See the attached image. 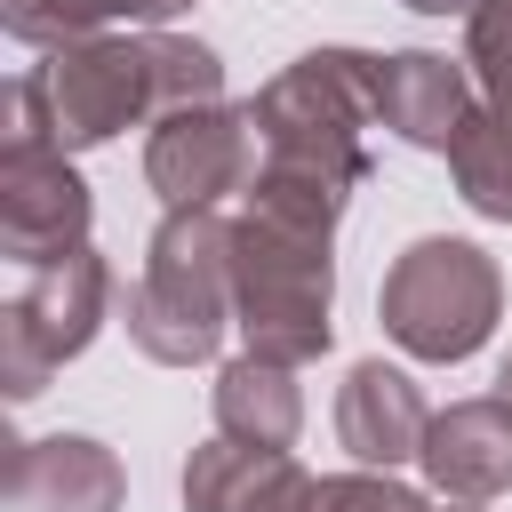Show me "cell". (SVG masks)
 I'll use <instances>...</instances> for the list:
<instances>
[{
  "label": "cell",
  "mask_w": 512,
  "mask_h": 512,
  "mask_svg": "<svg viewBox=\"0 0 512 512\" xmlns=\"http://www.w3.org/2000/svg\"><path fill=\"white\" fill-rule=\"evenodd\" d=\"M48 72V104H56V136L64 152H96L136 120L184 112V104H216L224 96V56L192 32H104V40H72L56 56H40Z\"/></svg>",
  "instance_id": "7a4b0ae2"
},
{
  "label": "cell",
  "mask_w": 512,
  "mask_h": 512,
  "mask_svg": "<svg viewBox=\"0 0 512 512\" xmlns=\"http://www.w3.org/2000/svg\"><path fill=\"white\" fill-rule=\"evenodd\" d=\"M96 200L72 168V152H32V160H0V256L16 272H40L72 248H88Z\"/></svg>",
  "instance_id": "ba28073f"
},
{
  "label": "cell",
  "mask_w": 512,
  "mask_h": 512,
  "mask_svg": "<svg viewBox=\"0 0 512 512\" xmlns=\"http://www.w3.org/2000/svg\"><path fill=\"white\" fill-rule=\"evenodd\" d=\"M304 512H432V504L416 488H400L392 472H328V480H312Z\"/></svg>",
  "instance_id": "ac0fdd59"
},
{
  "label": "cell",
  "mask_w": 512,
  "mask_h": 512,
  "mask_svg": "<svg viewBox=\"0 0 512 512\" xmlns=\"http://www.w3.org/2000/svg\"><path fill=\"white\" fill-rule=\"evenodd\" d=\"M120 312H128V344L144 360H160V368L216 360L224 328H232V216L224 208H168Z\"/></svg>",
  "instance_id": "3957f363"
},
{
  "label": "cell",
  "mask_w": 512,
  "mask_h": 512,
  "mask_svg": "<svg viewBox=\"0 0 512 512\" xmlns=\"http://www.w3.org/2000/svg\"><path fill=\"white\" fill-rule=\"evenodd\" d=\"M376 320L384 336L408 352V360H432V368H456L472 360L496 320H504V272L480 240H456V232H424L392 256L384 288H376Z\"/></svg>",
  "instance_id": "5b68a950"
},
{
  "label": "cell",
  "mask_w": 512,
  "mask_h": 512,
  "mask_svg": "<svg viewBox=\"0 0 512 512\" xmlns=\"http://www.w3.org/2000/svg\"><path fill=\"white\" fill-rule=\"evenodd\" d=\"M504 120H512V112H504Z\"/></svg>",
  "instance_id": "7402d4cb"
},
{
  "label": "cell",
  "mask_w": 512,
  "mask_h": 512,
  "mask_svg": "<svg viewBox=\"0 0 512 512\" xmlns=\"http://www.w3.org/2000/svg\"><path fill=\"white\" fill-rule=\"evenodd\" d=\"M32 152H64L56 136V104H48V72L24 64L8 80V128H0V160H32Z\"/></svg>",
  "instance_id": "e0dca14e"
},
{
  "label": "cell",
  "mask_w": 512,
  "mask_h": 512,
  "mask_svg": "<svg viewBox=\"0 0 512 512\" xmlns=\"http://www.w3.org/2000/svg\"><path fill=\"white\" fill-rule=\"evenodd\" d=\"M448 176H456V192H464L472 216L512 224V120L496 104H472V120L448 144Z\"/></svg>",
  "instance_id": "2e32d148"
},
{
  "label": "cell",
  "mask_w": 512,
  "mask_h": 512,
  "mask_svg": "<svg viewBox=\"0 0 512 512\" xmlns=\"http://www.w3.org/2000/svg\"><path fill=\"white\" fill-rule=\"evenodd\" d=\"M104 312H112V264L96 248H72V256L24 272V288L0 304V384H8V400H40L48 376L96 344Z\"/></svg>",
  "instance_id": "8992f818"
},
{
  "label": "cell",
  "mask_w": 512,
  "mask_h": 512,
  "mask_svg": "<svg viewBox=\"0 0 512 512\" xmlns=\"http://www.w3.org/2000/svg\"><path fill=\"white\" fill-rule=\"evenodd\" d=\"M496 400H512V360H504V368H496Z\"/></svg>",
  "instance_id": "ffe728a7"
},
{
  "label": "cell",
  "mask_w": 512,
  "mask_h": 512,
  "mask_svg": "<svg viewBox=\"0 0 512 512\" xmlns=\"http://www.w3.org/2000/svg\"><path fill=\"white\" fill-rule=\"evenodd\" d=\"M424 432H432V408L416 392L408 368L392 360H352V376L336 384V440L360 472H392V464H416L424 456Z\"/></svg>",
  "instance_id": "8fae6325"
},
{
  "label": "cell",
  "mask_w": 512,
  "mask_h": 512,
  "mask_svg": "<svg viewBox=\"0 0 512 512\" xmlns=\"http://www.w3.org/2000/svg\"><path fill=\"white\" fill-rule=\"evenodd\" d=\"M256 120L248 104H184V112H160L152 136H144V184L168 200V208H224L232 192L256 184Z\"/></svg>",
  "instance_id": "52a82bcc"
},
{
  "label": "cell",
  "mask_w": 512,
  "mask_h": 512,
  "mask_svg": "<svg viewBox=\"0 0 512 512\" xmlns=\"http://www.w3.org/2000/svg\"><path fill=\"white\" fill-rule=\"evenodd\" d=\"M312 472L288 448L208 440L184 456V512H304Z\"/></svg>",
  "instance_id": "4fadbf2b"
},
{
  "label": "cell",
  "mask_w": 512,
  "mask_h": 512,
  "mask_svg": "<svg viewBox=\"0 0 512 512\" xmlns=\"http://www.w3.org/2000/svg\"><path fill=\"white\" fill-rule=\"evenodd\" d=\"M424 480L448 504H488L512 488V400L480 392V400H448L424 432Z\"/></svg>",
  "instance_id": "7c38bea8"
},
{
  "label": "cell",
  "mask_w": 512,
  "mask_h": 512,
  "mask_svg": "<svg viewBox=\"0 0 512 512\" xmlns=\"http://www.w3.org/2000/svg\"><path fill=\"white\" fill-rule=\"evenodd\" d=\"M304 432V392H296V368L280 360H224L216 368V440H240V448H296Z\"/></svg>",
  "instance_id": "5bb4252c"
},
{
  "label": "cell",
  "mask_w": 512,
  "mask_h": 512,
  "mask_svg": "<svg viewBox=\"0 0 512 512\" xmlns=\"http://www.w3.org/2000/svg\"><path fill=\"white\" fill-rule=\"evenodd\" d=\"M400 8H416V16H472L480 0H400Z\"/></svg>",
  "instance_id": "d6986e66"
},
{
  "label": "cell",
  "mask_w": 512,
  "mask_h": 512,
  "mask_svg": "<svg viewBox=\"0 0 512 512\" xmlns=\"http://www.w3.org/2000/svg\"><path fill=\"white\" fill-rule=\"evenodd\" d=\"M256 144L280 168H312L336 184H368V128H376V56L368 48H312L248 96Z\"/></svg>",
  "instance_id": "277c9868"
},
{
  "label": "cell",
  "mask_w": 512,
  "mask_h": 512,
  "mask_svg": "<svg viewBox=\"0 0 512 512\" xmlns=\"http://www.w3.org/2000/svg\"><path fill=\"white\" fill-rule=\"evenodd\" d=\"M472 104H480V80L464 56H440V48L376 56V128H392L416 152H448L456 128L472 120Z\"/></svg>",
  "instance_id": "30bf717a"
},
{
  "label": "cell",
  "mask_w": 512,
  "mask_h": 512,
  "mask_svg": "<svg viewBox=\"0 0 512 512\" xmlns=\"http://www.w3.org/2000/svg\"><path fill=\"white\" fill-rule=\"evenodd\" d=\"M184 8L192 0H0V24H8V40L56 56L72 40H104V32H128V24L136 32H168Z\"/></svg>",
  "instance_id": "9a60e30c"
},
{
  "label": "cell",
  "mask_w": 512,
  "mask_h": 512,
  "mask_svg": "<svg viewBox=\"0 0 512 512\" xmlns=\"http://www.w3.org/2000/svg\"><path fill=\"white\" fill-rule=\"evenodd\" d=\"M336 216L240 192L232 216V328L256 360L304 368L336 336Z\"/></svg>",
  "instance_id": "6da1fadb"
},
{
  "label": "cell",
  "mask_w": 512,
  "mask_h": 512,
  "mask_svg": "<svg viewBox=\"0 0 512 512\" xmlns=\"http://www.w3.org/2000/svg\"><path fill=\"white\" fill-rule=\"evenodd\" d=\"M448 512H480V504H448Z\"/></svg>",
  "instance_id": "44dd1931"
},
{
  "label": "cell",
  "mask_w": 512,
  "mask_h": 512,
  "mask_svg": "<svg viewBox=\"0 0 512 512\" xmlns=\"http://www.w3.org/2000/svg\"><path fill=\"white\" fill-rule=\"evenodd\" d=\"M120 496H128V472L104 440H88V432L8 440V464H0L8 512H120Z\"/></svg>",
  "instance_id": "9c48e42d"
}]
</instances>
